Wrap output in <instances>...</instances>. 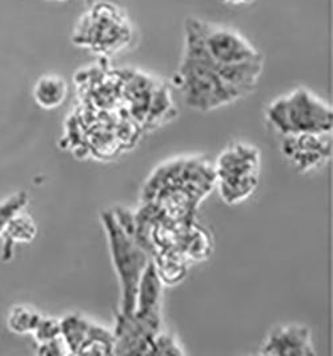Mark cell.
I'll return each mask as SVG.
<instances>
[{"label":"cell","mask_w":333,"mask_h":356,"mask_svg":"<svg viewBox=\"0 0 333 356\" xmlns=\"http://www.w3.org/2000/svg\"><path fill=\"white\" fill-rule=\"evenodd\" d=\"M174 81L187 106L203 113L216 110L244 97L222 81L196 43L187 36H184L183 58L174 75Z\"/></svg>","instance_id":"1"},{"label":"cell","mask_w":333,"mask_h":356,"mask_svg":"<svg viewBox=\"0 0 333 356\" xmlns=\"http://www.w3.org/2000/svg\"><path fill=\"white\" fill-rule=\"evenodd\" d=\"M133 40V26L127 13L117 4L100 0L78 19L72 43L91 52L111 56L127 49Z\"/></svg>","instance_id":"2"},{"label":"cell","mask_w":333,"mask_h":356,"mask_svg":"<svg viewBox=\"0 0 333 356\" xmlns=\"http://www.w3.org/2000/svg\"><path fill=\"white\" fill-rule=\"evenodd\" d=\"M184 36H188L196 43L222 81L227 70L232 65L264 60L251 42L232 27L190 17L184 22Z\"/></svg>","instance_id":"3"},{"label":"cell","mask_w":333,"mask_h":356,"mask_svg":"<svg viewBox=\"0 0 333 356\" xmlns=\"http://www.w3.org/2000/svg\"><path fill=\"white\" fill-rule=\"evenodd\" d=\"M267 118L286 136L332 131L331 106L307 88H296L273 100L267 108Z\"/></svg>","instance_id":"4"},{"label":"cell","mask_w":333,"mask_h":356,"mask_svg":"<svg viewBox=\"0 0 333 356\" xmlns=\"http://www.w3.org/2000/svg\"><path fill=\"white\" fill-rule=\"evenodd\" d=\"M101 220L108 236L110 252L115 271L119 276L122 290L120 314L131 315L135 309V299L139 280L147 264L149 263L147 252L132 238L129 229L120 223L113 212H103Z\"/></svg>","instance_id":"5"},{"label":"cell","mask_w":333,"mask_h":356,"mask_svg":"<svg viewBox=\"0 0 333 356\" xmlns=\"http://www.w3.org/2000/svg\"><path fill=\"white\" fill-rule=\"evenodd\" d=\"M260 156L256 148L243 143L227 148L216 163V177L222 199L238 204L252 194L257 186Z\"/></svg>","instance_id":"6"},{"label":"cell","mask_w":333,"mask_h":356,"mask_svg":"<svg viewBox=\"0 0 333 356\" xmlns=\"http://www.w3.org/2000/svg\"><path fill=\"white\" fill-rule=\"evenodd\" d=\"M60 337L68 354L111 355L115 350L113 332L80 315L60 321Z\"/></svg>","instance_id":"7"},{"label":"cell","mask_w":333,"mask_h":356,"mask_svg":"<svg viewBox=\"0 0 333 356\" xmlns=\"http://www.w3.org/2000/svg\"><path fill=\"white\" fill-rule=\"evenodd\" d=\"M263 355L309 356L316 355L309 328L302 324H288L270 331L261 346Z\"/></svg>","instance_id":"8"},{"label":"cell","mask_w":333,"mask_h":356,"mask_svg":"<svg viewBox=\"0 0 333 356\" xmlns=\"http://www.w3.org/2000/svg\"><path fill=\"white\" fill-rule=\"evenodd\" d=\"M328 134H300L288 135L284 142V154L298 165L308 170L316 165L331 152V145L327 140Z\"/></svg>","instance_id":"9"},{"label":"cell","mask_w":333,"mask_h":356,"mask_svg":"<svg viewBox=\"0 0 333 356\" xmlns=\"http://www.w3.org/2000/svg\"><path fill=\"white\" fill-rule=\"evenodd\" d=\"M160 299H161V279H160L158 266L149 260L142 277L138 284L135 309L132 314L136 315H149L160 312Z\"/></svg>","instance_id":"10"},{"label":"cell","mask_w":333,"mask_h":356,"mask_svg":"<svg viewBox=\"0 0 333 356\" xmlns=\"http://www.w3.org/2000/svg\"><path fill=\"white\" fill-rule=\"evenodd\" d=\"M32 95L38 106L44 110H54L63 104L68 95V84L60 75L46 74L35 83Z\"/></svg>","instance_id":"11"},{"label":"cell","mask_w":333,"mask_h":356,"mask_svg":"<svg viewBox=\"0 0 333 356\" xmlns=\"http://www.w3.org/2000/svg\"><path fill=\"white\" fill-rule=\"evenodd\" d=\"M3 235L8 239L10 245L15 242L29 243L36 236V226L30 216L17 212L6 226Z\"/></svg>","instance_id":"12"},{"label":"cell","mask_w":333,"mask_h":356,"mask_svg":"<svg viewBox=\"0 0 333 356\" xmlns=\"http://www.w3.org/2000/svg\"><path fill=\"white\" fill-rule=\"evenodd\" d=\"M40 319V314L31 307L16 306L8 315V327L16 334H33Z\"/></svg>","instance_id":"13"},{"label":"cell","mask_w":333,"mask_h":356,"mask_svg":"<svg viewBox=\"0 0 333 356\" xmlns=\"http://www.w3.org/2000/svg\"><path fill=\"white\" fill-rule=\"evenodd\" d=\"M27 202H29L27 195L24 193H17L0 203V235H3L6 226L8 225L11 218L15 216L17 212H20L22 209L27 204Z\"/></svg>","instance_id":"14"},{"label":"cell","mask_w":333,"mask_h":356,"mask_svg":"<svg viewBox=\"0 0 333 356\" xmlns=\"http://www.w3.org/2000/svg\"><path fill=\"white\" fill-rule=\"evenodd\" d=\"M149 354H159V355H181V354H184V351L180 350L179 341L176 340L174 335L158 332V335L154 338L152 343H151Z\"/></svg>","instance_id":"15"},{"label":"cell","mask_w":333,"mask_h":356,"mask_svg":"<svg viewBox=\"0 0 333 356\" xmlns=\"http://www.w3.org/2000/svg\"><path fill=\"white\" fill-rule=\"evenodd\" d=\"M33 334H35V338L39 344L56 339L60 337V321L51 319V318H47V319L42 318L36 330L33 331Z\"/></svg>","instance_id":"16"},{"label":"cell","mask_w":333,"mask_h":356,"mask_svg":"<svg viewBox=\"0 0 333 356\" xmlns=\"http://www.w3.org/2000/svg\"><path fill=\"white\" fill-rule=\"evenodd\" d=\"M222 1L229 6H245V4L254 3V0H222Z\"/></svg>","instance_id":"17"},{"label":"cell","mask_w":333,"mask_h":356,"mask_svg":"<svg viewBox=\"0 0 333 356\" xmlns=\"http://www.w3.org/2000/svg\"><path fill=\"white\" fill-rule=\"evenodd\" d=\"M48 1H64V0H48Z\"/></svg>","instance_id":"18"}]
</instances>
